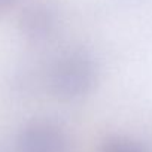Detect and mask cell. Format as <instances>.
Listing matches in <instances>:
<instances>
[{"instance_id":"6da1fadb","label":"cell","mask_w":152,"mask_h":152,"mask_svg":"<svg viewBox=\"0 0 152 152\" xmlns=\"http://www.w3.org/2000/svg\"><path fill=\"white\" fill-rule=\"evenodd\" d=\"M99 78L94 58L82 49L67 51L57 58L51 67L49 84L52 93L64 100L75 102L88 96Z\"/></svg>"},{"instance_id":"7a4b0ae2","label":"cell","mask_w":152,"mask_h":152,"mask_svg":"<svg viewBox=\"0 0 152 152\" xmlns=\"http://www.w3.org/2000/svg\"><path fill=\"white\" fill-rule=\"evenodd\" d=\"M17 152H69V137L58 124L34 119L20 130Z\"/></svg>"},{"instance_id":"3957f363","label":"cell","mask_w":152,"mask_h":152,"mask_svg":"<svg viewBox=\"0 0 152 152\" xmlns=\"http://www.w3.org/2000/svg\"><path fill=\"white\" fill-rule=\"evenodd\" d=\"M58 27V15L54 8L43 3L28 6L20 20L21 33L33 42H43L54 36Z\"/></svg>"},{"instance_id":"277c9868","label":"cell","mask_w":152,"mask_h":152,"mask_svg":"<svg viewBox=\"0 0 152 152\" xmlns=\"http://www.w3.org/2000/svg\"><path fill=\"white\" fill-rule=\"evenodd\" d=\"M100 152H146V151L136 140H133L130 137L116 136V137L107 139L103 143Z\"/></svg>"},{"instance_id":"5b68a950","label":"cell","mask_w":152,"mask_h":152,"mask_svg":"<svg viewBox=\"0 0 152 152\" xmlns=\"http://www.w3.org/2000/svg\"><path fill=\"white\" fill-rule=\"evenodd\" d=\"M14 2H15V0H0V12L8 9L11 5H14Z\"/></svg>"}]
</instances>
